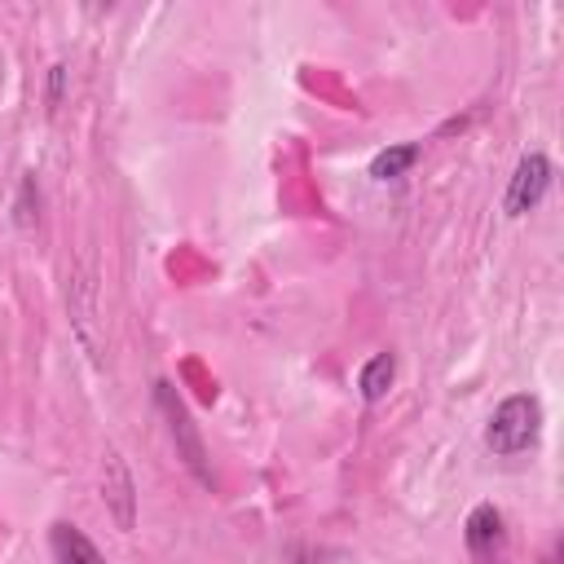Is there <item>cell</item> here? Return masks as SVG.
<instances>
[{"mask_svg": "<svg viewBox=\"0 0 564 564\" xmlns=\"http://www.w3.org/2000/svg\"><path fill=\"white\" fill-rule=\"evenodd\" d=\"M542 436V401L529 397V392H511L494 405L489 423H485V445L498 454V458H511V454H524L533 449Z\"/></svg>", "mask_w": 564, "mask_h": 564, "instance_id": "1", "label": "cell"}, {"mask_svg": "<svg viewBox=\"0 0 564 564\" xmlns=\"http://www.w3.org/2000/svg\"><path fill=\"white\" fill-rule=\"evenodd\" d=\"M154 405H159V414L167 419V432H172V441H176V458L194 471L198 485L212 489V485H216V471H212V463H207L203 436H198V427H194V419H189V405L181 401V392H176L167 379L154 383Z\"/></svg>", "mask_w": 564, "mask_h": 564, "instance_id": "2", "label": "cell"}, {"mask_svg": "<svg viewBox=\"0 0 564 564\" xmlns=\"http://www.w3.org/2000/svg\"><path fill=\"white\" fill-rule=\"evenodd\" d=\"M551 176H555L551 159H546L542 150H529V154L516 163L511 181H507V194H502V212H507L511 220L529 216V212H533V207L546 198V189H551Z\"/></svg>", "mask_w": 564, "mask_h": 564, "instance_id": "3", "label": "cell"}, {"mask_svg": "<svg viewBox=\"0 0 564 564\" xmlns=\"http://www.w3.org/2000/svg\"><path fill=\"white\" fill-rule=\"evenodd\" d=\"M101 498L115 516L119 529H132L137 524V485H132V471L128 463L119 458V449H106V463H101Z\"/></svg>", "mask_w": 564, "mask_h": 564, "instance_id": "4", "label": "cell"}, {"mask_svg": "<svg viewBox=\"0 0 564 564\" xmlns=\"http://www.w3.org/2000/svg\"><path fill=\"white\" fill-rule=\"evenodd\" d=\"M463 542H467V551H471L480 564L494 560V551H502V542H507V533H502V511H498L494 502L471 507V516H467V524H463Z\"/></svg>", "mask_w": 564, "mask_h": 564, "instance_id": "5", "label": "cell"}, {"mask_svg": "<svg viewBox=\"0 0 564 564\" xmlns=\"http://www.w3.org/2000/svg\"><path fill=\"white\" fill-rule=\"evenodd\" d=\"M48 555H53V564H106L97 542L84 529H75L70 520H57L48 529Z\"/></svg>", "mask_w": 564, "mask_h": 564, "instance_id": "6", "label": "cell"}, {"mask_svg": "<svg viewBox=\"0 0 564 564\" xmlns=\"http://www.w3.org/2000/svg\"><path fill=\"white\" fill-rule=\"evenodd\" d=\"M392 379H397V357L392 352H375L361 370H357V392L366 405H379L388 392H392Z\"/></svg>", "mask_w": 564, "mask_h": 564, "instance_id": "7", "label": "cell"}, {"mask_svg": "<svg viewBox=\"0 0 564 564\" xmlns=\"http://www.w3.org/2000/svg\"><path fill=\"white\" fill-rule=\"evenodd\" d=\"M419 154H423V145H419V141L388 145V150H379V154L370 159V176H375V181H401V176L419 163Z\"/></svg>", "mask_w": 564, "mask_h": 564, "instance_id": "8", "label": "cell"}, {"mask_svg": "<svg viewBox=\"0 0 564 564\" xmlns=\"http://www.w3.org/2000/svg\"><path fill=\"white\" fill-rule=\"evenodd\" d=\"M13 220H18V229H35V220H40V185H35V172H26L22 185H18Z\"/></svg>", "mask_w": 564, "mask_h": 564, "instance_id": "9", "label": "cell"}, {"mask_svg": "<svg viewBox=\"0 0 564 564\" xmlns=\"http://www.w3.org/2000/svg\"><path fill=\"white\" fill-rule=\"evenodd\" d=\"M62 93H66V66H48V106H62Z\"/></svg>", "mask_w": 564, "mask_h": 564, "instance_id": "10", "label": "cell"}, {"mask_svg": "<svg viewBox=\"0 0 564 564\" xmlns=\"http://www.w3.org/2000/svg\"><path fill=\"white\" fill-rule=\"evenodd\" d=\"M485 564H494V560H485Z\"/></svg>", "mask_w": 564, "mask_h": 564, "instance_id": "11", "label": "cell"}]
</instances>
